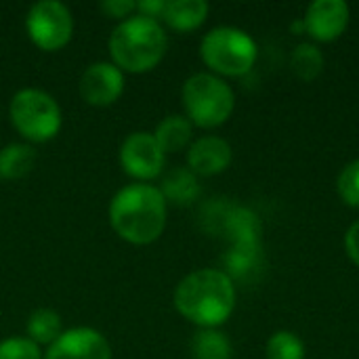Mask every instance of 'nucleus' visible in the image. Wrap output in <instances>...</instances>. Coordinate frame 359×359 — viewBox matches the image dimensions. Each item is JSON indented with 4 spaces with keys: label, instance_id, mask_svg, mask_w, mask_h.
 <instances>
[{
    "label": "nucleus",
    "instance_id": "nucleus-1",
    "mask_svg": "<svg viewBox=\"0 0 359 359\" xmlns=\"http://www.w3.org/2000/svg\"><path fill=\"white\" fill-rule=\"evenodd\" d=\"M107 217L118 238L133 246H147L164 233L168 204L160 187L151 183H130L114 194Z\"/></svg>",
    "mask_w": 359,
    "mask_h": 359
},
{
    "label": "nucleus",
    "instance_id": "nucleus-2",
    "mask_svg": "<svg viewBox=\"0 0 359 359\" xmlns=\"http://www.w3.org/2000/svg\"><path fill=\"white\" fill-rule=\"evenodd\" d=\"M175 309L200 328H219L236 307V286L221 269H198L175 288Z\"/></svg>",
    "mask_w": 359,
    "mask_h": 359
},
{
    "label": "nucleus",
    "instance_id": "nucleus-3",
    "mask_svg": "<svg viewBox=\"0 0 359 359\" xmlns=\"http://www.w3.org/2000/svg\"><path fill=\"white\" fill-rule=\"evenodd\" d=\"M107 48L111 63H116L124 74H145L164 59L168 50V36L158 19L135 13L111 29Z\"/></svg>",
    "mask_w": 359,
    "mask_h": 359
},
{
    "label": "nucleus",
    "instance_id": "nucleus-4",
    "mask_svg": "<svg viewBox=\"0 0 359 359\" xmlns=\"http://www.w3.org/2000/svg\"><path fill=\"white\" fill-rule=\"evenodd\" d=\"M8 120L29 145L55 139L63 126V114L57 99L34 86H25L11 97Z\"/></svg>",
    "mask_w": 359,
    "mask_h": 359
},
{
    "label": "nucleus",
    "instance_id": "nucleus-5",
    "mask_svg": "<svg viewBox=\"0 0 359 359\" xmlns=\"http://www.w3.org/2000/svg\"><path fill=\"white\" fill-rule=\"evenodd\" d=\"M185 118L200 128L225 124L236 107L231 86L215 74H194L181 88Z\"/></svg>",
    "mask_w": 359,
    "mask_h": 359
},
{
    "label": "nucleus",
    "instance_id": "nucleus-6",
    "mask_svg": "<svg viewBox=\"0 0 359 359\" xmlns=\"http://www.w3.org/2000/svg\"><path fill=\"white\" fill-rule=\"evenodd\" d=\"M202 61L221 76H242L257 61L255 40L238 27L221 25L210 29L200 44Z\"/></svg>",
    "mask_w": 359,
    "mask_h": 359
},
{
    "label": "nucleus",
    "instance_id": "nucleus-7",
    "mask_svg": "<svg viewBox=\"0 0 359 359\" xmlns=\"http://www.w3.org/2000/svg\"><path fill=\"white\" fill-rule=\"evenodd\" d=\"M25 32L34 46L44 53L61 50L74 36V15L59 0H40L27 8Z\"/></svg>",
    "mask_w": 359,
    "mask_h": 359
},
{
    "label": "nucleus",
    "instance_id": "nucleus-8",
    "mask_svg": "<svg viewBox=\"0 0 359 359\" xmlns=\"http://www.w3.org/2000/svg\"><path fill=\"white\" fill-rule=\"evenodd\" d=\"M118 158L122 170L133 179V183H149L162 175L166 164V154L149 130L130 133L122 141Z\"/></svg>",
    "mask_w": 359,
    "mask_h": 359
},
{
    "label": "nucleus",
    "instance_id": "nucleus-9",
    "mask_svg": "<svg viewBox=\"0 0 359 359\" xmlns=\"http://www.w3.org/2000/svg\"><path fill=\"white\" fill-rule=\"evenodd\" d=\"M124 72L111 61H95L90 63L78 82V93L84 103L93 107H109L124 93Z\"/></svg>",
    "mask_w": 359,
    "mask_h": 359
},
{
    "label": "nucleus",
    "instance_id": "nucleus-10",
    "mask_svg": "<svg viewBox=\"0 0 359 359\" xmlns=\"http://www.w3.org/2000/svg\"><path fill=\"white\" fill-rule=\"evenodd\" d=\"M44 359H111V347L103 332L90 326H76L46 347Z\"/></svg>",
    "mask_w": 359,
    "mask_h": 359
},
{
    "label": "nucleus",
    "instance_id": "nucleus-11",
    "mask_svg": "<svg viewBox=\"0 0 359 359\" xmlns=\"http://www.w3.org/2000/svg\"><path fill=\"white\" fill-rule=\"evenodd\" d=\"M347 23L349 6L343 0H318L307 8L303 17L305 32L322 42L337 40L347 29Z\"/></svg>",
    "mask_w": 359,
    "mask_h": 359
},
{
    "label": "nucleus",
    "instance_id": "nucleus-12",
    "mask_svg": "<svg viewBox=\"0 0 359 359\" xmlns=\"http://www.w3.org/2000/svg\"><path fill=\"white\" fill-rule=\"evenodd\" d=\"M231 164V145L221 137H200L187 149V168L198 177L221 175Z\"/></svg>",
    "mask_w": 359,
    "mask_h": 359
},
{
    "label": "nucleus",
    "instance_id": "nucleus-13",
    "mask_svg": "<svg viewBox=\"0 0 359 359\" xmlns=\"http://www.w3.org/2000/svg\"><path fill=\"white\" fill-rule=\"evenodd\" d=\"M208 17V4L204 0H166L162 21L177 32L198 29Z\"/></svg>",
    "mask_w": 359,
    "mask_h": 359
},
{
    "label": "nucleus",
    "instance_id": "nucleus-14",
    "mask_svg": "<svg viewBox=\"0 0 359 359\" xmlns=\"http://www.w3.org/2000/svg\"><path fill=\"white\" fill-rule=\"evenodd\" d=\"M160 191H162L166 204L189 206V204L196 202L198 196H200L198 175H194L189 168L177 166V168H172V170L162 179Z\"/></svg>",
    "mask_w": 359,
    "mask_h": 359
},
{
    "label": "nucleus",
    "instance_id": "nucleus-15",
    "mask_svg": "<svg viewBox=\"0 0 359 359\" xmlns=\"http://www.w3.org/2000/svg\"><path fill=\"white\" fill-rule=\"evenodd\" d=\"M154 137L164 154H177L191 145L194 124L181 114H170L156 126Z\"/></svg>",
    "mask_w": 359,
    "mask_h": 359
},
{
    "label": "nucleus",
    "instance_id": "nucleus-16",
    "mask_svg": "<svg viewBox=\"0 0 359 359\" xmlns=\"http://www.w3.org/2000/svg\"><path fill=\"white\" fill-rule=\"evenodd\" d=\"M36 151L29 143H8L0 149V181H17L32 172Z\"/></svg>",
    "mask_w": 359,
    "mask_h": 359
},
{
    "label": "nucleus",
    "instance_id": "nucleus-17",
    "mask_svg": "<svg viewBox=\"0 0 359 359\" xmlns=\"http://www.w3.org/2000/svg\"><path fill=\"white\" fill-rule=\"evenodd\" d=\"M63 330L65 328H63L61 316L55 309H46V307L32 311V316L27 318V324H25V337L32 339L40 347L53 345L63 334Z\"/></svg>",
    "mask_w": 359,
    "mask_h": 359
},
{
    "label": "nucleus",
    "instance_id": "nucleus-18",
    "mask_svg": "<svg viewBox=\"0 0 359 359\" xmlns=\"http://www.w3.org/2000/svg\"><path fill=\"white\" fill-rule=\"evenodd\" d=\"M194 359H231V343L217 328H200L191 341Z\"/></svg>",
    "mask_w": 359,
    "mask_h": 359
},
{
    "label": "nucleus",
    "instance_id": "nucleus-19",
    "mask_svg": "<svg viewBox=\"0 0 359 359\" xmlns=\"http://www.w3.org/2000/svg\"><path fill=\"white\" fill-rule=\"evenodd\" d=\"M324 67V57L313 44H299L292 55V69L303 80H313Z\"/></svg>",
    "mask_w": 359,
    "mask_h": 359
},
{
    "label": "nucleus",
    "instance_id": "nucleus-20",
    "mask_svg": "<svg viewBox=\"0 0 359 359\" xmlns=\"http://www.w3.org/2000/svg\"><path fill=\"white\" fill-rule=\"evenodd\" d=\"M267 359H305V345L294 332H276L267 343Z\"/></svg>",
    "mask_w": 359,
    "mask_h": 359
},
{
    "label": "nucleus",
    "instance_id": "nucleus-21",
    "mask_svg": "<svg viewBox=\"0 0 359 359\" xmlns=\"http://www.w3.org/2000/svg\"><path fill=\"white\" fill-rule=\"evenodd\" d=\"M0 359H44V353L27 337H8L0 341Z\"/></svg>",
    "mask_w": 359,
    "mask_h": 359
},
{
    "label": "nucleus",
    "instance_id": "nucleus-22",
    "mask_svg": "<svg viewBox=\"0 0 359 359\" xmlns=\"http://www.w3.org/2000/svg\"><path fill=\"white\" fill-rule=\"evenodd\" d=\"M339 196L345 204L359 208V160L347 164L339 175Z\"/></svg>",
    "mask_w": 359,
    "mask_h": 359
},
{
    "label": "nucleus",
    "instance_id": "nucleus-23",
    "mask_svg": "<svg viewBox=\"0 0 359 359\" xmlns=\"http://www.w3.org/2000/svg\"><path fill=\"white\" fill-rule=\"evenodd\" d=\"M99 11L109 19H118L120 23L137 13V2L135 0H105L99 4Z\"/></svg>",
    "mask_w": 359,
    "mask_h": 359
},
{
    "label": "nucleus",
    "instance_id": "nucleus-24",
    "mask_svg": "<svg viewBox=\"0 0 359 359\" xmlns=\"http://www.w3.org/2000/svg\"><path fill=\"white\" fill-rule=\"evenodd\" d=\"M164 8H166V0H141V2H137L139 15L149 17V19H158V21L162 19Z\"/></svg>",
    "mask_w": 359,
    "mask_h": 359
},
{
    "label": "nucleus",
    "instance_id": "nucleus-25",
    "mask_svg": "<svg viewBox=\"0 0 359 359\" xmlns=\"http://www.w3.org/2000/svg\"><path fill=\"white\" fill-rule=\"evenodd\" d=\"M345 246H347L349 257L359 265V221L358 223H353L351 229L347 231V236H345Z\"/></svg>",
    "mask_w": 359,
    "mask_h": 359
}]
</instances>
